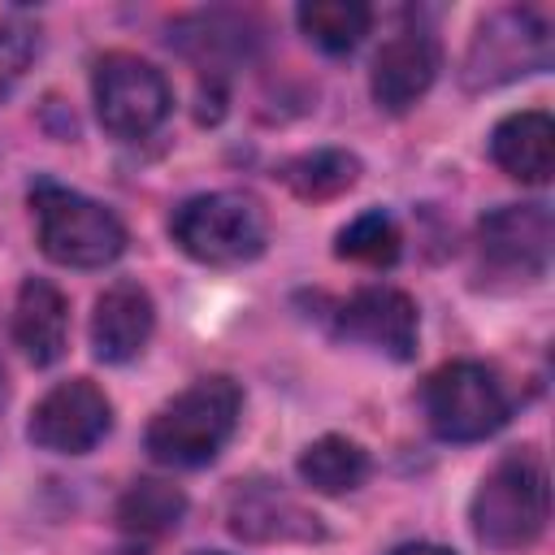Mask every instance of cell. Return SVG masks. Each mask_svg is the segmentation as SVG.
Returning a JSON list of instances; mask_svg holds the SVG:
<instances>
[{"mask_svg":"<svg viewBox=\"0 0 555 555\" xmlns=\"http://www.w3.org/2000/svg\"><path fill=\"white\" fill-rule=\"evenodd\" d=\"M551 65V26L538 9H494L468 39L464 87L486 91Z\"/></svg>","mask_w":555,"mask_h":555,"instance_id":"obj_6","label":"cell"},{"mask_svg":"<svg viewBox=\"0 0 555 555\" xmlns=\"http://www.w3.org/2000/svg\"><path fill=\"white\" fill-rule=\"evenodd\" d=\"M113 429V403L91 377L56 382L30 412V442L52 455H82Z\"/></svg>","mask_w":555,"mask_h":555,"instance_id":"obj_8","label":"cell"},{"mask_svg":"<svg viewBox=\"0 0 555 555\" xmlns=\"http://www.w3.org/2000/svg\"><path fill=\"white\" fill-rule=\"evenodd\" d=\"M395 555H455L451 546H434V542H408V546H399Z\"/></svg>","mask_w":555,"mask_h":555,"instance_id":"obj_22","label":"cell"},{"mask_svg":"<svg viewBox=\"0 0 555 555\" xmlns=\"http://www.w3.org/2000/svg\"><path fill=\"white\" fill-rule=\"evenodd\" d=\"M182 512H186V494L169 481H156V477L134 481L117 499V525L126 533H139V538H156V533L178 529Z\"/></svg>","mask_w":555,"mask_h":555,"instance_id":"obj_18","label":"cell"},{"mask_svg":"<svg viewBox=\"0 0 555 555\" xmlns=\"http://www.w3.org/2000/svg\"><path fill=\"white\" fill-rule=\"evenodd\" d=\"M360 178V160L343 147H317V152H304V156H291L282 165V182L291 186V195L299 199H334L343 191H351Z\"/></svg>","mask_w":555,"mask_h":555,"instance_id":"obj_17","label":"cell"},{"mask_svg":"<svg viewBox=\"0 0 555 555\" xmlns=\"http://www.w3.org/2000/svg\"><path fill=\"white\" fill-rule=\"evenodd\" d=\"M13 343L35 369H48L69 347V304L48 278H26L13 304Z\"/></svg>","mask_w":555,"mask_h":555,"instance_id":"obj_14","label":"cell"},{"mask_svg":"<svg viewBox=\"0 0 555 555\" xmlns=\"http://www.w3.org/2000/svg\"><path fill=\"white\" fill-rule=\"evenodd\" d=\"M156 330V304L139 282H113L95 295L91 312V351L104 364L134 360Z\"/></svg>","mask_w":555,"mask_h":555,"instance_id":"obj_12","label":"cell"},{"mask_svg":"<svg viewBox=\"0 0 555 555\" xmlns=\"http://www.w3.org/2000/svg\"><path fill=\"white\" fill-rule=\"evenodd\" d=\"M199 555H225V551H199Z\"/></svg>","mask_w":555,"mask_h":555,"instance_id":"obj_23","label":"cell"},{"mask_svg":"<svg viewBox=\"0 0 555 555\" xmlns=\"http://www.w3.org/2000/svg\"><path fill=\"white\" fill-rule=\"evenodd\" d=\"M473 533L477 542L494 551H525L542 538L546 516H551V486H546V464L533 447L507 451L477 486L473 494Z\"/></svg>","mask_w":555,"mask_h":555,"instance_id":"obj_1","label":"cell"},{"mask_svg":"<svg viewBox=\"0 0 555 555\" xmlns=\"http://www.w3.org/2000/svg\"><path fill=\"white\" fill-rule=\"evenodd\" d=\"M295 17H299V30L321 52H351L373 26V9L360 0H308L299 4Z\"/></svg>","mask_w":555,"mask_h":555,"instance_id":"obj_19","label":"cell"},{"mask_svg":"<svg viewBox=\"0 0 555 555\" xmlns=\"http://www.w3.org/2000/svg\"><path fill=\"white\" fill-rule=\"evenodd\" d=\"M299 477L304 486H312L317 494H351L364 486L369 477V451L356 438L343 434H325L317 442L304 447L299 455Z\"/></svg>","mask_w":555,"mask_h":555,"instance_id":"obj_16","label":"cell"},{"mask_svg":"<svg viewBox=\"0 0 555 555\" xmlns=\"http://www.w3.org/2000/svg\"><path fill=\"white\" fill-rule=\"evenodd\" d=\"M30 212L43 256L65 269H104L126 251V225L117 221V212L61 182H35Z\"/></svg>","mask_w":555,"mask_h":555,"instance_id":"obj_3","label":"cell"},{"mask_svg":"<svg viewBox=\"0 0 555 555\" xmlns=\"http://www.w3.org/2000/svg\"><path fill=\"white\" fill-rule=\"evenodd\" d=\"M438 78V43L425 30H399L373 56V100L386 113H408Z\"/></svg>","mask_w":555,"mask_h":555,"instance_id":"obj_11","label":"cell"},{"mask_svg":"<svg viewBox=\"0 0 555 555\" xmlns=\"http://www.w3.org/2000/svg\"><path fill=\"white\" fill-rule=\"evenodd\" d=\"M225 516H230V533H238L247 542H312V538H321V520L269 481L238 486L230 494Z\"/></svg>","mask_w":555,"mask_h":555,"instance_id":"obj_13","label":"cell"},{"mask_svg":"<svg viewBox=\"0 0 555 555\" xmlns=\"http://www.w3.org/2000/svg\"><path fill=\"white\" fill-rule=\"evenodd\" d=\"M91 95L100 126L117 139H143L169 117V82L165 74L134 52H104L91 74Z\"/></svg>","mask_w":555,"mask_h":555,"instance_id":"obj_7","label":"cell"},{"mask_svg":"<svg viewBox=\"0 0 555 555\" xmlns=\"http://www.w3.org/2000/svg\"><path fill=\"white\" fill-rule=\"evenodd\" d=\"M243 412V390L230 377H199L182 395H173L147 425L143 447L156 464L169 468H199L217 460V451L230 442Z\"/></svg>","mask_w":555,"mask_h":555,"instance_id":"obj_2","label":"cell"},{"mask_svg":"<svg viewBox=\"0 0 555 555\" xmlns=\"http://www.w3.org/2000/svg\"><path fill=\"white\" fill-rule=\"evenodd\" d=\"M338 334L351 338V343H369L395 360H412L416 356V304L412 295L395 291V286H364L356 291L351 299L338 304V317H334Z\"/></svg>","mask_w":555,"mask_h":555,"instance_id":"obj_10","label":"cell"},{"mask_svg":"<svg viewBox=\"0 0 555 555\" xmlns=\"http://www.w3.org/2000/svg\"><path fill=\"white\" fill-rule=\"evenodd\" d=\"M425 421L442 442H481L512 416V399L499 373L481 360H451L425 377Z\"/></svg>","mask_w":555,"mask_h":555,"instance_id":"obj_5","label":"cell"},{"mask_svg":"<svg viewBox=\"0 0 555 555\" xmlns=\"http://www.w3.org/2000/svg\"><path fill=\"white\" fill-rule=\"evenodd\" d=\"M399 243H403V238H399L395 217H390V212H382V208H369V212H360L351 225H343V230H338L334 251H338L343 260L386 269V264H395V260H399Z\"/></svg>","mask_w":555,"mask_h":555,"instance_id":"obj_20","label":"cell"},{"mask_svg":"<svg viewBox=\"0 0 555 555\" xmlns=\"http://www.w3.org/2000/svg\"><path fill=\"white\" fill-rule=\"evenodd\" d=\"M35 56V35L22 22H0V100L13 91V82L26 74Z\"/></svg>","mask_w":555,"mask_h":555,"instance_id":"obj_21","label":"cell"},{"mask_svg":"<svg viewBox=\"0 0 555 555\" xmlns=\"http://www.w3.org/2000/svg\"><path fill=\"white\" fill-rule=\"evenodd\" d=\"M490 156L507 178L542 186L555 169V121H551V113H542V108L507 113L490 130Z\"/></svg>","mask_w":555,"mask_h":555,"instance_id":"obj_15","label":"cell"},{"mask_svg":"<svg viewBox=\"0 0 555 555\" xmlns=\"http://www.w3.org/2000/svg\"><path fill=\"white\" fill-rule=\"evenodd\" d=\"M169 234L191 260L230 269V264H247L264 251L269 221H264V208L251 195L208 191V195H191L173 208Z\"/></svg>","mask_w":555,"mask_h":555,"instance_id":"obj_4","label":"cell"},{"mask_svg":"<svg viewBox=\"0 0 555 555\" xmlns=\"http://www.w3.org/2000/svg\"><path fill=\"white\" fill-rule=\"evenodd\" d=\"M481 260L494 273L533 282L551 264V208L546 204H503L477 225Z\"/></svg>","mask_w":555,"mask_h":555,"instance_id":"obj_9","label":"cell"}]
</instances>
